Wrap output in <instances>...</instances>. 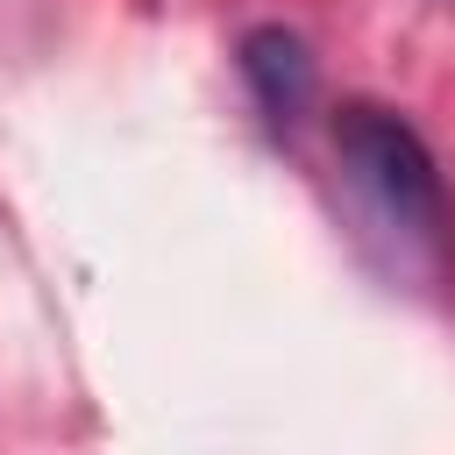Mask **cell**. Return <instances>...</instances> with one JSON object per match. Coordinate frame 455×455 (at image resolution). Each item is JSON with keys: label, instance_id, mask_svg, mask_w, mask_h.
<instances>
[{"label": "cell", "instance_id": "obj_1", "mask_svg": "<svg viewBox=\"0 0 455 455\" xmlns=\"http://www.w3.org/2000/svg\"><path fill=\"white\" fill-rule=\"evenodd\" d=\"M334 156L398 235H412L427 249H448L455 199H448V178H441V164H434V149L419 142L412 121H398L377 100H348L334 114Z\"/></svg>", "mask_w": 455, "mask_h": 455}, {"label": "cell", "instance_id": "obj_2", "mask_svg": "<svg viewBox=\"0 0 455 455\" xmlns=\"http://www.w3.org/2000/svg\"><path fill=\"white\" fill-rule=\"evenodd\" d=\"M242 78H249L256 107L270 114V128H299V114L313 107V57L277 21H263V28L242 36Z\"/></svg>", "mask_w": 455, "mask_h": 455}]
</instances>
